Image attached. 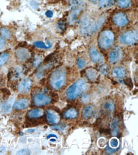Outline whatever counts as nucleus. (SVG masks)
<instances>
[{"instance_id":"nucleus-14","label":"nucleus","mask_w":138,"mask_h":155,"mask_svg":"<svg viewBox=\"0 0 138 155\" xmlns=\"http://www.w3.org/2000/svg\"><path fill=\"white\" fill-rule=\"evenodd\" d=\"M86 6L83 0H73L70 3L71 10H78L82 11Z\"/></svg>"},{"instance_id":"nucleus-28","label":"nucleus","mask_w":138,"mask_h":155,"mask_svg":"<svg viewBox=\"0 0 138 155\" xmlns=\"http://www.w3.org/2000/svg\"><path fill=\"white\" fill-rule=\"evenodd\" d=\"M33 45L35 47L41 48V49H48L51 47V46H47V45H45L42 41H35L33 43Z\"/></svg>"},{"instance_id":"nucleus-12","label":"nucleus","mask_w":138,"mask_h":155,"mask_svg":"<svg viewBox=\"0 0 138 155\" xmlns=\"http://www.w3.org/2000/svg\"><path fill=\"white\" fill-rule=\"evenodd\" d=\"M90 57L94 63H101L104 61L103 55L95 48H91L89 51Z\"/></svg>"},{"instance_id":"nucleus-21","label":"nucleus","mask_w":138,"mask_h":155,"mask_svg":"<svg viewBox=\"0 0 138 155\" xmlns=\"http://www.w3.org/2000/svg\"><path fill=\"white\" fill-rule=\"evenodd\" d=\"M86 75L90 80L94 81L97 78L98 73L96 69L93 68H89L86 71Z\"/></svg>"},{"instance_id":"nucleus-35","label":"nucleus","mask_w":138,"mask_h":155,"mask_svg":"<svg viewBox=\"0 0 138 155\" xmlns=\"http://www.w3.org/2000/svg\"><path fill=\"white\" fill-rule=\"evenodd\" d=\"M6 45V42L4 40V38L2 36H0V50H2Z\"/></svg>"},{"instance_id":"nucleus-19","label":"nucleus","mask_w":138,"mask_h":155,"mask_svg":"<svg viewBox=\"0 0 138 155\" xmlns=\"http://www.w3.org/2000/svg\"><path fill=\"white\" fill-rule=\"evenodd\" d=\"M78 115V111L75 108H70L64 114V117L66 119H75Z\"/></svg>"},{"instance_id":"nucleus-20","label":"nucleus","mask_w":138,"mask_h":155,"mask_svg":"<svg viewBox=\"0 0 138 155\" xmlns=\"http://www.w3.org/2000/svg\"><path fill=\"white\" fill-rule=\"evenodd\" d=\"M118 124H119V120H118V119L117 118L115 119L111 123V134L114 135V136L117 135L118 134V131H119V125H118Z\"/></svg>"},{"instance_id":"nucleus-29","label":"nucleus","mask_w":138,"mask_h":155,"mask_svg":"<svg viewBox=\"0 0 138 155\" xmlns=\"http://www.w3.org/2000/svg\"><path fill=\"white\" fill-rule=\"evenodd\" d=\"M12 73V77L13 78H18L21 77V70H20L19 68H14L13 69L12 71H11Z\"/></svg>"},{"instance_id":"nucleus-24","label":"nucleus","mask_w":138,"mask_h":155,"mask_svg":"<svg viewBox=\"0 0 138 155\" xmlns=\"http://www.w3.org/2000/svg\"><path fill=\"white\" fill-rule=\"evenodd\" d=\"M131 0H118L117 5L121 8H127L131 5Z\"/></svg>"},{"instance_id":"nucleus-30","label":"nucleus","mask_w":138,"mask_h":155,"mask_svg":"<svg viewBox=\"0 0 138 155\" xmlns=\"http://www.w3.org/2000/svg\"><path fill=\"white\" fill-rule=\"evenodd\" d=\"M109 144L111 147L112 148H116L118 146V144H119V141L116 139V138H113L111 139L109 141Z\"/></svg>"},{"instance_id":"nucleus-40","label":"nucleus","mask_w":138,"mask_h":155,"mask_svg":"<svg viewBox=\"0 0 138 155\" xmlns=\"http://www.w3.org/2000/svg\"><path fill=\"white\" fill-rule=\"evenodd\" d=\"M88 1L93 4H97V3L98 2V0H88Z\"/></svg>"},{"instance_id":"nucleus-25","label":"nucleus","mask_w":138,"mask_h":155,"mask_svg":"<svg viewBox=\"0 0 138 155\" xmlns=\"http://www.w3.org/2000/svg\"><path fill=\"white\" fill-rule=\"evenodd\" d=\"M0 34L3 38L6 39V40H9L12 35L10 31L6 28H2L0 29Z\"/></svg>"},{"instance_id":"nucleus-34","label":"nucleus","mask_w":138,"mask_h":155,"mask_svg":"<svg viewBox=\"0 0 138 155\" xmlns=\"http://www.w3.org/2000/svg\"><path fill=\"white\" fill-rule=\"evenodd\" d=\"M17 154H30L31 151L28 149H22L17 152Z\"/></svg>"},{"instance_id":"nucleus-17","label":"nucleus","mask_w":138,"mask_h":155,"mask_svg":"<svg viewBox=\"0 0 138 155\" xmlns=\"http://www.w3.org/2000/svg\"><path fill=\"white\" fill-rule=\"evenodd\" d=\"M113 75L117 78H123L126 75V71L123 67H115L113 69Z\"/></svg>"},{"instance_id":"nucleus-1","label":"nucleus","mask_w":138,"mask_h":155,"mask_svg":"<svg viewBox=\"0 0 138 155\" xmlns=\"http://www.w3.org/2000/svg\"><path fill=\"white\" fill-rule=\"evenodd\" d=\"M102 20L95 22L93 19L88 17H83L80 23V33L83 36H91L95 33L96 31L101 28L104 21H101Z\"/></svg>"},{"instance_id":"nucleus-31","label":"nucleus","mask_w":138,"mask_h":155,"mask_svg":"<svg viewBox=\"0 0 138 155\" xmlns=\"http://www.w3.org/2000/svg\"><path fill=\"white\" fill-rule=\"evenodd\" d=\"M77 66L80 69H82L85 66V61L82 58H78L77 59Z\"/></svg>"},{"instance_id":"nucleus-22","label":"nucleus","mask_w":138,"mask_h":155,"mask_svg":"<svg viewBox=\"0 0 138 155\" xmlns=\"http://www.w3.org/2000/svg\"><path fill=\"white\" fill-rule=\"evenodd\" d=\"M115 3V0H99V4L100 7L107 8L112 6Z\"/></svg>"},{"instance_id":"nucleus-15","label":"nucleus","mask_w":138,"mask_h":155,"mask_svg":"<svg viewBox=\"0 0 138 155\" xmlns=\"http://www.w3.org/2000/svg\"><path fill=\"white\" fill-rule=\"evenodd\" d=\"M94 113H95L94 107L92 106H89L85 107L83 109L82 114L84 119L88 120L93 117Z\"/></svg>"},{"instance_id":"nucleus-42","label":"nucleus","mask_w":138,"mask_h":155,"mask_svg":"<svg viewBox=\"0 0 138 155\" xmlns=\"http://www.w3.org/2000/svg\"><path fill=\"white\" fill-rule=\"evenodd\" d=\"M56 140V138H54V139H50V141H52V142H55Z\"/></svg>"},{"instance_id":"nucleus-6","label":"nucleus","mask_w":138,"mask_h":155,"mask_svg":"<svg viewBox=\"0 0 138 155\" xmlns=\"http://www.w3.org/2000/svg\"><path fill=\"white\" fill-rule=\"evenodd\" d=\"M33 102L36 106H43L50 104L51 99L49 95L44 93H38L34 96Z\"/></svg>"},{"instance_id":"nucleus-23","label":"nucleus","mask_w":138,"mask_h":155,"mask_svg":"<svg viewBox=\"0 0 138 155\" xmlns=\"http://www.w3.org/2000/svg\"><path fill=\"white\" fill-rule=\"evenodd\" d=\"M104 109L108 113H112L115 110V104L113 101H107L104 104Z\"/></svg>"},{"instance_id":"nucleus-27","label":"nucleus","mask_w":138,"mask_h":155,"mask_svg":"<svg viewBox=\"0 0 138 155\" xmlns=\"http://www.w3.org/2000/svg\"><path fill=\"white\" fill-rule=\"evenodd\" d=\"M99 71L103 75H107L109 72V68L106 64H103V65H101L99 68Z\"/></svg>"},{"instance_id":"nucleus-2","label":"nucleus","mask_w":138,"mask_h":155,"mask_svg":"<svg viewBox=\"0 0 138 155\" xmlns=\"http://www.w3.org/2000/svg\"><path fill=\"white\" fill-rule=\"evenodd\" d=\"M87 83L83 79L78 80L73 85L69 87L66 92L67 98L69 100L73 101L76 99L87 89Z\"/></svg>"},{"instance_id":"nucleus-8","label":"nucleus","mask_w":138,"mask_h":155,"mask_svg":"<svg viewBox=\"0 0 138 155\" xmlns=\"http://www.w3.org/2000/svg\"><path fill=\"white\" fill-rule=\"evenodd\" d=\"M31 86L32 80L29 78H26L19 83L17 87L18 91L21 94L28 93L31 88Z\"/></svg>"},{"instance_id":"nucleus-39","label":"nucleus","mask_w":138,"mask_h":155,"mask_svg":"<svg viewBox=\"0 0 138 155\" xmlns=\"http://www.w3.org/2000/svg\"><path fill=\"white\" fill-rule=\"evenodd\" d=\"M52 137L57 139V135H54V134H50V135H49L48 136H47V139H50V138H52Z\"/></svg>"},{"instance_id":"nucleus-18","label":"nucleus","mask_w":138,"mask_h":155,"mask_svg":"<svg viewBox=\"0 0 138 155\" xmlns=\"http://www.w3.org/2000/svg\"><path fill=\"white\" fill-rule=\"evenodd\" d=\"M44 114L43 111L41 109H34L29 111L28 113V116L29 118L35 119L41 118Z\"/></svg>"},{"instance_id":"nucleus-11","label":"nucleus","mask_w":138,"mask_h":155,"mask_svg":"<svg viewBox=\"0 0 138 155\" xmlns=\"http://www.w3.org/2000/svg\"><path fill=\"white\" fill-rule=\"evenodd\" d=\"M122 55V50L120 47H116L111 51L109 54V61L111 63H116L119 61Z\"/></svg>"},{"instance_id":"nucleus-41","label":"nucleus","mask_w":138,"mask_h":155,"mask_svg":"<svg viewBox=\"0 0 138 155\" xmlns=\"http://www.w3.org/2000/svg\"><path fill=\"white\" fill-rule=\"evenodd\" d=\"M5 148H3V147H0V153H2V152H3V151H5Z\"/></svg>"},{"instance_id":"nucleus-26","label":"nucleus","mask_w":138,"mask_h":155,"mask_svg":"<svg viewBox=\"0 0 138 155\" xmlns=\"http://www.w3.org/2000/svg\"><path fill=\"white\" fill-rule=\"evenodd\" d=\"M9 59V54L8 53H3L0 55V67L5 65Z\"/></svg>"},{"instance_id":"nucleus-3","label":"nucleus","mask_w":138,"mask_h":155,"mask_svg":"<svg viewBox=\"0 0 138 155\" xmlns=\"http://www.w3.org/2000/svg\"><path fill=\"white\" fill-rule=\"evenodd\" d=\"M66 81V71L64 68L56 69L50 77V85L54 90L61 88Z\"/></svg>"},{"instance_id":"nucleus-36","label":"nucleus","mask_w":138,"mask_h":155,"mask_svg":"<svg viewBox=\"0 0 138 155\" xmlns=\"http://www.w3.org/2000/svg\"><path fill=\"white\" fill-rule=\"evenodd\" d=\"M116 151V150H115V148H112V147H109V146H108L106 147V151L108 153H114L115 151Z\"/></svg>"},{"instance_id":"nucleus-5","label":"nucleus","mask_w":138,"mask_h":155,"mask_svg":"<svg viewBox=\"0 0 138 155\" xmlns=\"http://www.w3.org/2000/svg\"><path fill=\"white\" fill-rule=\"evenodd\" d=\"M138 35L136 31H129L121 35L119 38V41L123 45H133L137 43Z\"/></svg>"},{"instance_id":"nucleus-16","label":"nucleus","mask_w":138,"mask_h":155,"mask_svg":"<svg viewBox=\"0 0 138 155\" xmlns=\"http://www.w3.org/2000/svg\"><path fill=\"white\" fill-rule=\"evenodd\" d=\"M82 11L78 10H71V13L68 16V22L71 24L73 25L75 24L78 21V15L80 14Z\"/></svg>"},{"instance_id":"nucleus-7","label":"nucleus","mask_w":138,"mask_h":155,"mask_svg":"<svg viewBox=\"0 0 138 155\" xmlns=\"http://www.w3.org/2000/svg\"><path fill=\"white\" fill-rule=\"evenodd\" d=\"M113 21L118 27H124L129 24V19L124 13H116L113 17Z\"/></svg>"},{"instance_id":"nucleus-37","label":"nucleus","mask_w":138,"mask_h":155,"mask_svg":"<svg viewBox=\"0 0 138 155\" xmlns=\"http://www.w3.org/2000/svg\"><path fill=\"white\" fill-rule=\"evenodd\" d=\"M53 15H54L53 12H52V11H51V10H47V12H45V15L47 16V17H49V18L52 17V16H53Z\"/></svg>"},{"instance_id":"nucleus-33","label":"nucleus","mask_w":138,"mask_h":155,"mask_svg":"<svg viewBox=\"0 0 138 155\" xmlns=\"http://www.w3.org/2000/svg\"><path fill=\"white\" fill-rule=\"evenodd\" d=\"M57 28L60 31H64L66 28V24L64 22H59L57 24Z\"/></svg>"},{"instance_id":"nucleus-10","label":"nucleus","mask_w":138,"mask_h":155,"mask_svg":"<svg viewBox=\"0 0 138 155\" xmlns=\"http://www.w3.org/2000/svg\"><path fill=\"white\" fill-rule=\"evenodd\" d=\"M15 55L17 59L20 62H24L27 61L30 57L31 55L29 51L25 48H19L15 51Z\"/></svg>"},{"instance_id":"nucleus-32","label":"nucleus","mask_w":138,"mask_h":155,"mask_svg":"<svg viewBox=\"0 0 138 155\" xmlns=\"http://www.w3.org/2000/svg\"><path fill=\"white\" fill-rule=\"evenodd\" d=\"M42 61V58L41 57H38H38H35L34 61H33V65H34V66L35 67H38L39 65V64L41 63Z\"/></svg>"},{"instance_id":"nucleus-4","label":"nucleus","mask_w":138,"mask_h":155,"mask_svg":"<svg viewBox=\"0 0 138 155\" xmlns=\"http://www.w3.org/2000/svg\"><path fill=\"white\" fill-rule=\"evenodd\" d=\"M115 41V35L110 30H105L98 37L99 46L102 49L108 50L113 46Z\"/></svg>"},{"instance_id":"nucleus-9","label":"nucleus","mask_w":138,"mask_h":155,"mask_svg":"<svg viewBox=\"0 0 138 155\" xmlns=\"http://www.w3.org/2000/svg\"><path fill=\"white\" fill-rule=\"evenodd\" d=\"M30 101L27 98H21L15 102L13 105V108L15 110H24V109L28 108L29 106Z\"/></svg>"},{"instance_id":"nucleus-38","label":"nucleus","mask_w":138,"mask_h":155,"mask_svg":"<svg viewBox=\"0 0 138 155\" xmlns=\"http://www.w3.org/2000/svg\"><path fill=\"white\" fill-rule=\"evenodd\" d=\"M31 6H32V8H36L38 7V4L37 2H36L35 1H32V2H31Z\"/></svg>"},{"instance_id":"nucleus-13","label":"nucleus","mask_w":138,"mask_h":155,"mask_svg":"<svg viewBox=\"0 0 138 155\" xmlns=\"http://www.w3.org/2000/svg\"><path fill=\"white\" fill-rule=\"evenodd\" d=\"M47 121L52 124H57L60 121L59 115L52 111H47Z\"/></svg>"}]
</instances>
